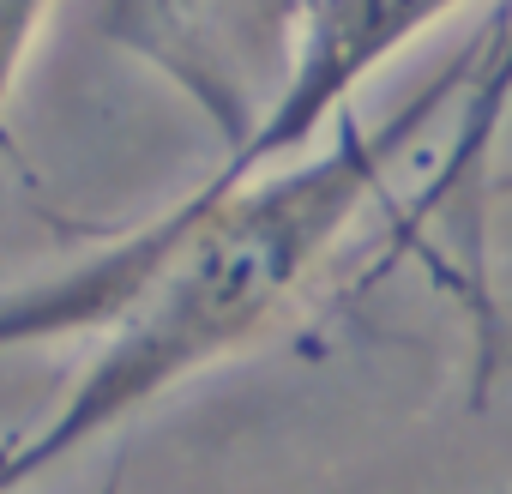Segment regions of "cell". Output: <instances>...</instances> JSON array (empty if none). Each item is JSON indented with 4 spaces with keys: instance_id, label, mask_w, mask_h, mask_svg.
Returning <instances> with one entry per match:
<instances>
[{
    "instance_id": "6da1fadb",
    "label": "cell",
    "mask_w": 512,
    "mask_h": 494,
    "mask_svg": "<svg viewBox=\"0 0 512 494\" xmlns=\"http://www.w3.org/2000/svg\"><path fill=\"white\" fill-rule=\"evenodd\" d=\"M470 67L476 49L440 67V79H428L386 121H344L326 157L272 169L229 193L199 187L157 223L115 241L109 254L85 260L79 272L0 302V350L109 326V344L67 392L61 416L31 446L0 452V494H13L25 476L67 458L91 434L115 428L163 386L247 344L338 247V235L380 193L392 163L446 109L458 115Z\"/></svg>"
},
{
    "instance_id": "7a4b0ae2",
    "label": "cell",
    "mask_w": 512,
    "mask_h": 494,
    "mask_svg": "<svg viewBox=\"0 0 512 494\" xmlns=\"http://www.w3.org/2000/svg\"><path fill=\"white\" fill-rule=\"evenodd\" d=\"M308 0H97V31L175 79L241 151L278 103Z\"/></svg>"
},
{
    "instance_id": "5b68a950",
    "label": "cell",
    "mask_w": 512,
    "mask_h": 494,
    "mask_svg": "<svg viewBox=\"0 0 512 494\" xmlns=\"http://www.w3.org/2000/svg\"><path fill=\"white\" fill-rule=\"evenodd\" d=\"M49 19V0H0V145H7V97L19 85V67Z\"/></svg>"
},
{
    "instance_id": "3957f363",
    "label": "cell",
    "mask_w": 512,
    "mask_h": 494,
    "mask_svg": "<svg viewBox=\"0 0 512 494\" xmlns=\"http://www.w3.org/2000/svg\"><path fill=\"white\" fill-rule=\"evenodd\" d=\"M458 7H470V0H308L296 61H290L278 103L266 109L260 133L241 151H229V163L205 187L229 193V187L272 175L290 151H302L314 139L320 121H332L344 109V97L368 73H380L398 49H410L422 31H434Z\"/></svg>"
},
{
    "instance_id": "277c9868",
    "label": "cell",
    "mask_w": 512,
    "mask_h": 494,
    "mask_svg": "<svg viewBox=\"0 0 512 494\" xmlns=\"http://www.w3.org/2000/svg\"><path fill=\"white\" fill-rule=\"evenodd\" d=\"M476 49V67H470V85H464V103H458V139L446 151V163L428 175L416 211H404L398 223V241H392V260L410 254L422 266H434V223L440 217H464L470 223V241L482 247V175H488V151H494V133L512 109V0H500L494 19L482 25V37L470 43Z\"/></svg>"
}]
</instances>
